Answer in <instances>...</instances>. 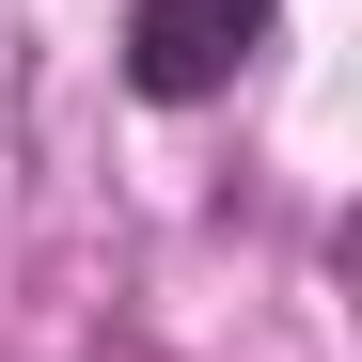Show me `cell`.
I'll return each instance as SVG.
<instances>
[{
	"label": "cell",
	"instance_id": "obj_1",
	"mask_svg": "<svg viewBox=\"0 0 362 362\" xmlns=\"http://www.w3.org/2000/svg\"><path fill=\"white\" fill-rule=\"evenodd\" d=\"M284 32V0H127V95L142 110H205L252 79V47Z\"/></svg>",
	"mask_w": 362,
	"mask_h": 362
}]
</instances>
